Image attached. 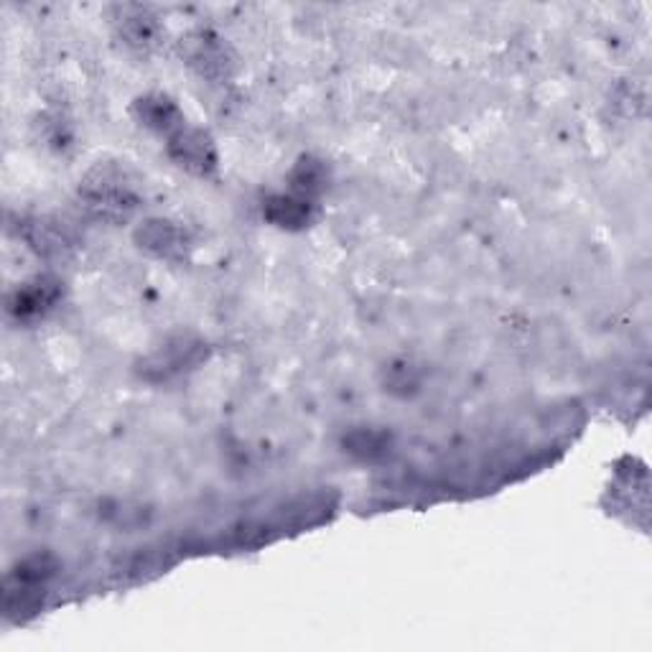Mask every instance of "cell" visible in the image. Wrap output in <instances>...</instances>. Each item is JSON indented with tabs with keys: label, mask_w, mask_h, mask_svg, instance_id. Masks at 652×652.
<instances>
[{
	"label": "cell",
	"mask_w": 652,
	"mask_h": 652,
	"mask_svg": "<svg viewBox=\"0 0 652 652\" xmlns=\"http://www.w3.org/2000/svg\"><path fill=\"white\" fill-rule=\"evenodd\" d=\"M168 156L176 166L194 176H212L220 166L217 146L207 130L202 128H178L174 136H168Z\"/></svg>",
	"instance_id": "7a4b0ae2"
},
{
	"label": "cell",
	"mask_w": 652,
	"mask_h": 652,
	"mask_svg": "<svg viewBox=\"0 0 652 652\" xmlns=\"http://www.w3.org/2000/svg\"><path fill=\"white\" fill-rule=\"evenodd\" d=\"M263 217L275 227L283 230H303L317 220V204L314 200L299 194H275L265 202Z\"/></svg>",
	"instance_id": "8992f818"
},
{
	"label": "cell",
	"mask_w": 652,
	"mask_h": 652,
	"mask_svg": "<svg viewBox=\"0 0 652 652\" xmlns=\"http://www.w3.org/2000/svg\"><path fill=\"white\" fill-rule=\"evenodd\" d=\"M79 200L93 217L105 222L128 220L140 202L128 174L115 164H97L79 186Z\"/></svg>",
	"instance_id": "6da1fadb"
},
{
	"label": "cell",
	"mask_w": 652,
	"mask_h": 652,
	"mask_svg": "<svg viewBox=\"0 0 652 652\" xmlns=\"http://www.w3.org/2000/svg\"><path fill=\"white\" fill-rule=\"evenodd\" d=\"M133 110H136V118L140 120V125H146V128L156 133H166V136H174L178 128L186 125L184 113L178 110V105L166 95L140 97Z\"/></svg>",
	"instance_id": "ba28073f"
},
{
	"label": "cell",
	"mask_w": 652,
	"mask_h": 652,
	"mask_svg": "<svg viewBox=\"0 0 652 652\" xmlns=\"http://www.w3.org/2000/svg\"><path fill=\"white\" fill-rule=\"evenodd\" d=\"M182 57L196 75L207 79H222L230 75V51L214 33L196 31L186 36V41L182 43Z\"/></svg>",
	"instance_id": "3957f363"
},
{
	"label": "cell",
	"mask_w": 652,
	"mask_h": 652,
	"mask_svg": "<svg viewBox=\"0 0 652 652\" xmlns=\"http://www.w3.org/2000/svg\"><path fill=\"white\" fill-rule=\"evenodd\" d=\"M115 26H118L120 39L128 43L130 49L150 51V49L158 47L160 23L154 13L146 11V8H138V6L118 8Z\"/></svg>",
	"instance_id": "5b68a950"
},
{
	"label": "cell",
	"mask_w": 652,
	"mask_h": 652,
	"mask_svg": "<svg viewBox=\"0 0 652 652\" xmlns=\"http://www.w3.org/2000/svg\"><path fill=\"white\" fill-rule=\"evenodd\" d=\"M23 237L29 240V245L43 257H61L71 250V237L67 235V230L61 227L59 222H51V220L29 222Z\"/></svg>",
	"instance_id": "9c48e42d"
},
{
	"label": "cell",
	"mask_w": 652,
	"mask_h": 652,
	"mask_svg": "<svg viewBox=\"0 0 652 652\" xmlns=\"http://www.w3.org/2000/svg\"><path fill=\"white\" fill-rule=\"evenodd\" d=\"M289 182L293 194L306 196V200H317V196L321 192H327L329 186V168L321 158L303 156L299 158V164L293 166Z\"/></svg>",
	"instance_id": "30bf717a"
},
{
	"label": "cell",
	"mask_w": 652,
	"mask_h": 652,
	"mask_svg": "<svg viewBox=\"0 0 652 652\" xmlns=\"http://www.w3.org/2000/svg\"><path fill=\"white\" fill-rule=\"evenodd\" d=\"M59 299H61V281L51 279V275H41V279H36L33 283H26L23 289H18L8 309H11L18 319H36L57 306Z\"/></svg>",
	"instance_id": "52a82bcc"
},
{
	"label": "cell",
	"mask_w": 652,
	"mask_h": 652,
	"mask_svg": "<svg viewBox=\"0 0 652 652\" xmlns=\"http://www.w3.org/2000/svg\"><path fill=\"white\" fill-rule=\"evenodd\" d=\"M347 451L354 454L360 459H378L386 457L388 446H390V434L386 431H374V428H368V431H354L344 439Z\"/></svg>",
	"instance_id": "7c38bea8"
},
{
	"label": "cell",
	"mask_w": 652,
	"mask_h": 652,
	"mask_svg": "<svg viewBox=\"0 0 652 652\" xmlns=\"http://www.w3.org/2000/svg\"><path fill=\"white\" fill-rule=\"evenodd\" d=\"M200 354H202V344L182 337V339H176V342L166 344L164 350L154 357V368L166 378V374L178 372L182 368H186V364H194L196 360H200Z\"/></svg>",
	"instance_id": "8fae6325"
},
{
	"label": "cell",
	"mask_w": 652,
	"mask_h": 652,
	"mask_svg": "<svg viewBox=\"0 0 652 652\" xmlns=\"http://www.w3.org/2000/svg\"><path fill=\"white\" fill-rule=\"evenodd\" d=\"M136 243L146 253L164 261H182L189 250L186 232L168 220H146L136 232Z\"/></svg>",
	"instance_id": "277c9868"
}]
</instances>
